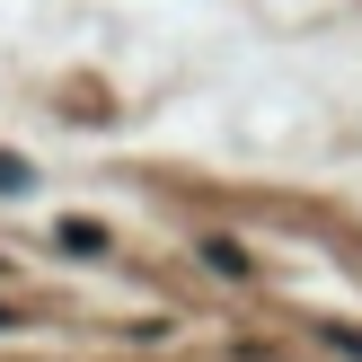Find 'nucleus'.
Returning <instances> with one entry per match:
<instances>
[{"mask_svg": "<svg viewBox=\"0 0 362 362\" xmlns=\"http://www.w3.org/2000/svg\"><path fill=\"white\" fill-rule=\"evenodd\" d=\"M327 345H336V354H354V362H362V336H354V327H327Z\"/></svg>", "mask_w": 362, "mask_h": 362, "instance_id": "nucleus-1", "label": "nucleus"}, {"mask_svg": "<svg viewBox=\"0 0 362 362\" xmlns=\"http://www.w3.org/2000/svg\"><path fill=\"white\" fill-rule=\"evenodd\" d=\"M0 186H9V194H18V186H27V168H18V159H0Z\"/></svg>", "mask_w": 362, "mask_h": 362, "instance_id": "nucleus-2", "label": "nucleus"}]
</instances>
